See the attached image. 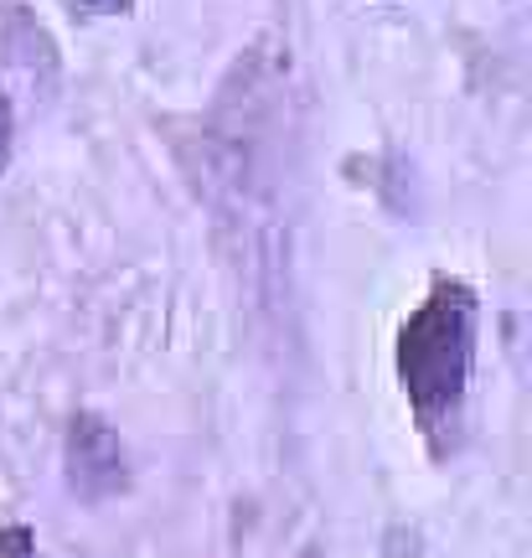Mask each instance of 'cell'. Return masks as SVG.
Listing matches in <instances>:
<instances>
[{"label": "cell", "instance_id": "obj_5", "mask_svg": "<svg viewBox=\"0 0 532 558\" xmlns=\"http://www.w3.org/2000/svg\"><path fill=\"white\" fill-rule=\"evenodd\" d=\"M83 11H94V16H119V11H130V0H73Z\"/></svg>", "mask_w": 532, "mask_h": 558}, {"label": "cell", "instance_id": "obj_4", "mask_svg": "<svg viewBox=\"0 0 532 558\" xmlns=\"http://www.w3.org/2000/svg\"><path fill=\"white\" fill-rule=\"evenodd\" d=\"M11 130H16V120H11V99H5V88H0V171H5V160H11Z\"/></svg>", "mask_w": 532, "mask_h": 558}, {"label": "cell", "instance_id": "obj_3", "mask_svg": "<svg viewBox=\"0 0 532 558\" xmlns=\"http://www.w3.org/2000/svg\"><path fill=\"white\" fill-rule=\"evenodd\" d=\"M0 558H37V538L26 527H5L0 533Z\"/></svg>", "mask_w": 532, "mask_h": 558}, {"label": "cell", "instance_id": "obj_1", "mask_svg": "<svg viewBox=\"0 0 532 558\" xmlns=\"http://www.w3.org/2000/svg\"><path fill=\"white\" fill-rule=\"evenodd\" d=\"M475 357V295L460 279H439L434 295L414 311V320L398 337V378L414 399L424 424L450 418L466 399Z\"/></svg>", "mask_w": 532, "mask_h": 558}, {"label": "cell", "instance_id": "obj_2", "mask_svg": "<svg viewBox=\"0 0 532 558\" xmlns=\"http://www.w3.org/2000/svg\"><path fill=\"white\" fill-rule=\"evenodd\" d=\"M124 481H130V471H124L119 435L99 414H78L73 429H68V486L83 501H104L114 492H124Z\"/></svg>", "mask_w": 532, "mask_h": 558}]
</instances>
